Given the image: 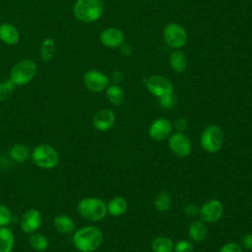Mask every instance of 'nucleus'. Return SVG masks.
<instances>
[{"mask_svg":"<svg viewBox=\"0 0 252 252\" xmlns=\"http://www.w3.org/2000/svg\"><path fill=\"white\" fill-rule=\"evenodd\" d=\"M73 244L80 252H94L103 241L102 231L94 225L83 226L73 233Z\"/></svg>","mask_w":252,"mask_h":252,"instance_id":"obj_1","label":"nucleus"},{"mask_svg":"<svg viewBox=\"0 0 252 252\" xmlns=\"http://www.w3.org/2000/svg\"><path fill=\"white\" fill-rule=\"evenodd\" d=\"M78 213L90 221L101 220L107 214L106 203L97 197H85L77 205Z\"/></svg>","mask_w":252,"mask_h":252,"instance_id":"obj_2","label":"nucleus"},{"mask_svg":"<svg viewBox=\"0 0 252 252\" xmlns=\"http://www.w3.org/2000/svg\"><path fill=\"white\" fill-rule=\"evenodd\" d=\"M103 13L101 0H77L74 5L75 17L84 23L97 21Z\"/></svg>","mask_w":252,"mask_h":252,"instance_id":"obj_3","label":"nucleus"},{"mask_svg":"<svg viewBox=\"0 0 252 252\" xmlns=\"http://www.w3.org/2000/svg\"><path fill=\"white\" fill-rule=\"evenodd\" d=\"M32 162L43 169H52L59 162V155L56 149L49 144L35 146L31 154Z\"/></svg>","mask_w":252,"mask_h":252,"instance_id":"obj_4","label":"nucleus"},{"mask_svg":"<svg viewBox=\"0 0 252 252\" xmlns=\"http://www.w3.org/2000/svg\"><path fill=\"white\" fill-rule=\"evenodd\" d=\"M37 66L33 60L24 59L14 65L10 73V80L16 86L29 84L35 76Z\"/></svg>","mask_w":252,"mask_h":252,"instance_id":"obj_5","label":"nucleus"},{"mask_svg":"<svg viewBox=\"0 0 252 252\" xmlns=\"http://www.w3.org/2000/svg\"><path fill=\"white\" fill-rule=\"evenodd\" d=\"M224 143V133L218 125L206 127L200 137L201 147L208 153H216L221 149Z\"/></svg>","mask_w":252,"mask_h":252,"instance_id":"obj_6","label":"nucleus"},{"mask_svg":"<svg viewBox=\"0 0 252 252\" xmlns=\"http://www.w3.org/2000/svg\"><path fill=\"white\" fill-rule=\"evenodd\" d=\"M163 37L167 45L173 48L182 47L187 40L186 31L177 23L168 24L163 31Z\"/></svg>","mask_w":252,"mask_h":252,"instance_id":"obj_7","label":"nucleus"},{"mask_svg":"<svg viewBox=\"0 0 252 252\" xmlns=\"http://www.w3.org/2000/svg\"><path fill=\"white\" fill-rule=\"evenodd\" d=\"M146 87L149 92L157 97H161L163 95L172 94L173 86L171 82L164 76L154 75L147 79Z\"/></svg>","mask_w":252,"mask_h":252,"instance_id":"obj_8","label":"nucleus"},{"mask_svg":"<svg viewBox=\"0 0 252 252\" xmlns=\"http://www.w3.org/2000/svg\"><path fill=\"white\" fill-rule=\"evenodd\" d=\"M42 223V216L41 213L35 209L31 208L28 209L21 216L20 219V228L23 232L27 234H32L39 229Z\"/></svg>","mask_w":252,"mask_h":252,"instance_id":"obj_9","label":"nucleus"},{"mask_svg":"<svg viewBox=\"0 0 252 252\" xmlns=\"http://www.w3.org/2000/svg\"><path fill=\"white\" fill-rule=\"evenodd\" d=\"M223 214V205L217 199L207 201L199 211V217L205 223H213L218 221Z\"/></svg>","mask_w":252,"mask_h":252,"instance_id":"obj_10","label":"nucleus"},{"mask_svg":"<svg viewBox=\"0 0 252 252\" xmlns=\"http://www.w3.org/2000/svg\"><path fill=\"white\" fill-rule=\"evenodd\" d=\"M168 147L174 155L180 158L188 157L192 152L191 141L182 132H176L169 136Z\"/></svg>","mask_w":252,"mask_h":252,"instance_id":"obj_11","label":"nucleus"},{"mask_svg":"<svg viewBox=\"0 0 252 252\" xmlns=\"http://www.w3.org/2000/svg\"><path fill=\"white\" fill-rule=\"evenodd\" d=\"M83 81L86 88L93 93H100L104 91L109 83L108 77L97 70H90L86 72Z\"/></svg>","mask_w":252,"mask_h":252,"instance_id":"obj_12","label":"nucleus"},{"mask_svg":"<svg viewBox=\"0 0 252 252\" xmlns=\"http://www.w3.org/2000/svg\"><path fill=\"white\" fill-rule=\"evenodd\" d=\"M172 124L166 118L155 119L149 127V136L154 141L161 142L169 138L172 132Z\"/></svg>","mask_w":252,"mask_h":252,"instance_id":"obj_13","label":"nucleus"},{"mask_svg":"<svg viewBox=\"0 0 252 252\" xmlns=\"http://www.w3.org/2000/svg\"><path fill=\"white\" fill-rule=\"evenodd\" d=\"M115 122L114 113L110 109H100L98 110L93 119V124L94 128L99 132L108 131Z\"/></svg>","mask_w":252,"mask_h":252,"instance_id":"obj_14","label":"nucleus"},{"mask_svg":"<svg viewBox=\"0 0 252 252\" xmlns=\"http://www.w3.org/2000/svg\"><path fill=\"white\" fill-rule=\"evenodd\" d=\"M100 41L109 48L119 47L124 42V34L117 28H107L101 32Z\"/></svg>","mask_w":252,"mask_h":252,"instance_id":"obj_15","label":"nucleus"},{"mask_svg":"<svg viewBox=\"0 0 252 252\" xmlns=\"http://www.w3.org/2000/svg\"><path fill=\"white\" fill-rule=\"evenodd\" d=\"M53 227L59 234L63 235L73 234L76 230V224L74 220L66 214L57 215L53 219Z\"/></svg>","mask_w":252,"mask_h":252,"instance_id":"obj_16","label":"nucleus"},{"mask_svg":"<svg viewBox=\"0 0 252 252\" xmlns=\"http://www.w3.org/2000/svg\"><path fill=\"white\" fill-rule=\"evenodd\" d=\"M0 39L9 45L16 44L20 39L18 29L9 23H4L0 26Z\"/></svg>","mask_w":252,"mask_h":252,"instance_id":"obj_17","label":"nucleus"},{"mask_svg":"<svg viewBox=\"0 0 252 252\" xmlns=\"http://www.w3.org/2000/svg\"><path fill=\"white\" fill-rule=\"evenodd\" d=\"M15 246V234L8 226L0 227V252H12Z\"/></svg>","mask_w":252,"mask_h":252,"instance_id":"obj_18","label":"nucleus"},{"mask_svg":"<svg viewBox=\"0 0 252 252\" xmlns=\"http://www.w3.org/2000/svg\"><path fill=\"white\" fill-rule=\"evenodd\" d=\"M107 213L113 217H119L123 215L128 209V203L125 198L117 196L109 200L106 204Z\"/></svg>","mask_w":252,"mask_h":252,"instance_id":"obj_19","label":"nucleus"},{"mask_svg":"<svg viewBox=\"0 0 252 252\" xmlns=\"http://www.w3.org/2000/svg\"><path fill=\"white\" fill-rule=\"evenodd\" d=\"M190 238L195 242L203 241L207 236V226L202 220L193 221L188 229Z\"/></svg>","mask_w":252,"mask_h":252,"instance_id":"obj_20","label":"nucleus"},{"mask_svg":"<svg viewBox=\"0 0 252 252\" xmlns=\"http://www.w3.org/2000/svg\"><path fill=\"white\" fill-rule=\"evenodd\" d=\"M31 154L30 149L24 144H16L10 149L11 158L18 163L26 162L31 158Z\"/></svg>","mask_w":252,"mask_h":252,"instance_id":"obj_21","label":"nucleus"},{"mask_svg":"<svg viewBox=\"0 0 252 252\" xmlns=\"http://www.w3.org/2000/svg\"><path fill=\"white\" fill-rule=\"evenodd\" d=\"M173 241L167 236H158L151 242V248L154 252H172Z\"/></svg>","mask_w":252,"mask_h":252,"instance_id":"obj_22","label":"nucleus"},{"mask_svg":"<svg viewBox=\"0 0 252 252\" xmlns=\"http://www.w3.org/2000/svg\"><path fill=\"white\" fill-rule=\"evenodd\" d=\"M29 244L35 251H45L49 246L48 238L37 231L30 234L29 236Z\"/></svg>","mask_w":252,"mask_h":252,"instance_id":"obj_23","label":"nucleus"},{"mask_svg":"<svg viewBox=\"0 0 252 252\" xmlns=\"http://www.w3.org/2000/svg\"><path fill=\"white\" fill-rule=\"evenodd\" d=\"M105 95L108 101L114 106H118L123 102L124 93H123V90L118 85L108 86L105 89Z\"/></svg>","mask_w":252,"mask_h":252,"instance_id":"obj_24","label":"nucleus"},{"mask_svg":"<svg viewBox=\"0 0 252 252\" xmlns=\"http://www.w3.org/2000/svg\"><path fill=\"white\" fill-rule=\"evenodd\" d=\"M169 64L171 68L177 73L184 71L187 66V59L185 54L180 50L172 52L169 56Z\"/></svg>","mask_w":252,"mask_h":252,"instance_id":"obj_25","label":"nucleus"},{"mask_svg":"<svg viewBox=\"0 0 252 252\" xmlns=\"http://www.w3.org/2000/svg\"><path fill=\"white\" fill-rule=\"evenodd\" d=\"M154 206L158 212H166L172 206V198L167 192L161 191L155 197Z\"/></svg>","mask_w":252,"mask_h":252,"instance_id":"obj_26","label":"nucleus"},{"mask_svg":"<svg viewBox=\"0 0 252 252\" xmlns=\"http://www.w3.org/2000/svg\"><path fill=\"white\" fill-rule=\"evenodd\" d=\"M55 52V43L52 39H45L40 47V54H41V58L44 61H48L50 60Z\"/></svg>","mask_w":252,"mask_h":252,"instance_id":"obj_27","label":"nucleus"},{"mask_svg":"<svg viewBox=\"0 0 252 252\" xmlns=\"http://www.w3.org/2000/svg\"><path fill=\"white\" fill-rule=\"evenodd\" d=\"M15 86L16 85L11 80H6L0 83V102L6 101L11 97Z\"/></svg>","mask_w":252,"mask_h":252,"instance_id":"obj_28","label":"nucleus"},{"mask_svg":"<svg viewBox=\"0 0 252 252\" xmlns=\"http://www.w3.org/2000/svg\"><path fill=\"white\" fill-rule=\"evenodd\" d=\"M13 219L12 212L8 206L0 202V227L8 226Z\"/></svg>","mask_w":252,"mask_h":252,"instance_id":"obj_29","label":"nucleus"},{"mask_svg":"<svg viewBox=\"0 0 252 252\" xmlns=\"http://www.w3.org/2000/svg\"><path fill=\"white\" fill-rule=\"evenodd\" d=\"M173 251L174 252H193L194 246L191 241L181 239L174 244Z\"/></svg>","mask_w":252,"mask_h":252,"instance_id":"obj_30","label":"nucleus"},{"mask_svg":"<svg viewBox=\"0 0 252 252\" xmlns=\"http://www.w3.org/2000/svg\"><path fill=\"white\" fill-rule=\"evenodd\" d=\"M175 103H176V99L172 94H169L159 97V105L164 109L173 108Z\"/></svg>","mask_w":252,"mask_h":252,"instance_id":"obj_31","label":"nucleus"},{"mask_svg":"<svg viewBox=\"0 0 252 252\" xmlns=\"http://www.w3.org/2000/svg\"><path fill=\"white\" fill-rule=\"evenodd\" d=\"M219 252H243L241 246L235 242H227L223 244Z\"/></svg>","mask_w":252,"mask_h":252,"instance_id":"obj_32","label":"nucleus"},{"mask_svg":"<svg viewBox=\"0 0 252 252\" xmlns=\"http://www.w3.org/2000/svg\"><path fill=\"white\" fill-rule=\"evenodd\" d=\"M200 208L195 204H188L184 207V213L189 217H194L199 215Z\"/></svg>","mask_w":252,"mask_h":252,"instance_id":"obj_33","label":"nucleus"},{"mask_svg":"<svg viewBox=\"0 0 252 252\" xmlns=\"http://www.w3.org/2000/svg\"><path fill=\"white\" fill-rule=\"evenodd\" d=\"M241 245L247 250H252V233H245L240 239Z\"/></svg>","mask_w":252,"mask_h":252,"instance_id":"obj_34","label":"nucleus"},{"mask_svg":"<svg viewBox=\"0 0 252 252\" xmlns=\"http://www.w3.org/2000/svg\"><path fill=\"white\" fill-rule=\"evenodd\" d=\"M172 127H174V128L177 130V132H182V133H183V131H184V130L186 129V127H187V122H186V120H185L184 118L179 117V118L175 119V121H174Z\"/></svg>","mask_w":252,"mask_h":252,"instance_id":"obj_35","label":"nucleus"},{"mask_svg":"<svg viewBox=\"0 0 252 252\" xmlns=\"http://www.w3.org/2000/svg\"><path fill=\"white\" fill-rule=\"evenodd\" d=\"M121 51L125 55H130L131 54V46L129 44H121Z\"/></svg>","mask_w":252,"mask_h":252,"instance_id":"obj_36","label":"nucleus"}]
</instances>
